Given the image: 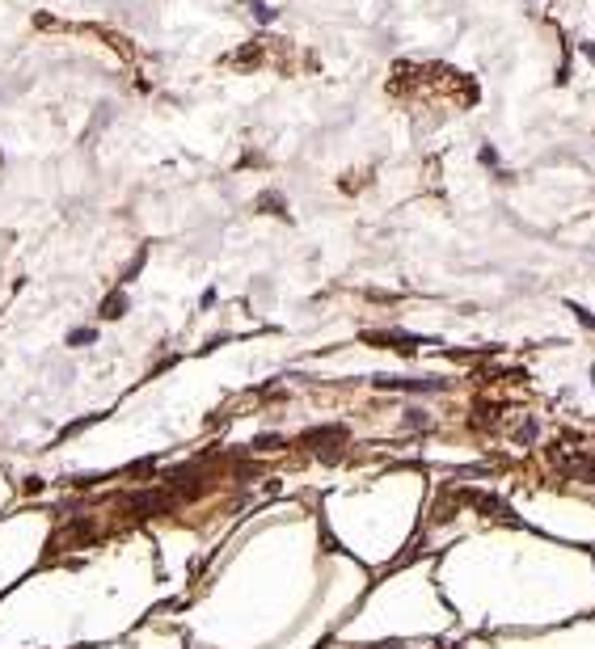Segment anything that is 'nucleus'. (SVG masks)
<instances>
[{"label":"nucleus","mask_w":595,"mask_h":649,"mask_svg":"<svg viewBox=\"0 0 595 649\" xmlns=\"http://www.w3.org/2000/svg\"><path fill=\"white\" fill-rule=\"evenodd\" d=\"M583 51H587V55H591V59H595V47H583Z\"/></svg>","instance_id":"3"},{"label":"nucleus","mask_w":595,"mask_h":649,"mask_svg":"<svg viewBox=\"0 0 595 649\" xmlns=\"http://www.w3.org/2000/svg\"><path fill=\"white\" fill-rule=\"evenodd\" d=\"M93 341V329H76V333H68V346H89Z\"/></svg>","instance_id":"2"},{"label":"nucleus","mask_w":595,"mask_h":649,"mask_svg":"<svg viewBox=\"0 0 595 649\" xmlns=\"http://www.w3.org/2000/svg\"><path fill=\"white\" fill-rule=\"evenodd\" d=\"M123 308H127L123 295H110V299H106V317H123Z\"/></svg>","instance_id":"1"}]
</instances>
